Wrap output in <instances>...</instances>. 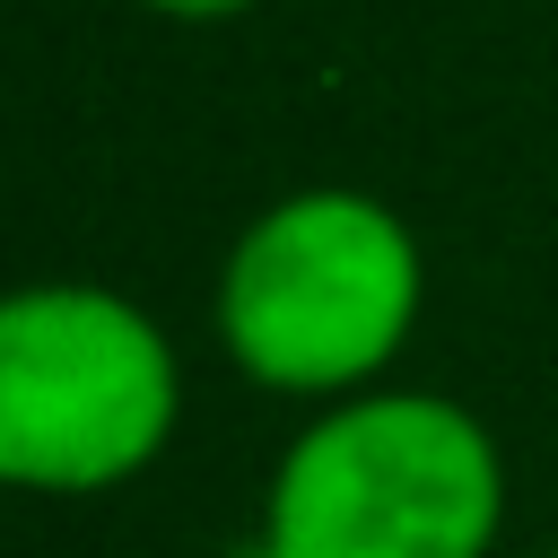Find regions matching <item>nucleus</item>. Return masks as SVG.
<instances>
[{"label":"nucleus","instance_id":"1","mask_svg":"<svg viewBox=\"0 0 558 558\" xmlns=\"http://www.w3.org/2000/svg\"><path fill=\"white\" fill-rule=\"evenodd\" d=\"M427 305L410 218L357 183L279 192L218 262V349L279 401H349L392 375Z\"/></svg>","mask_w":558,"mask_h":558},{"label":"nucleus","instance_id":"2","mask_svg":"<svg viewBox=\"0 0 558 558\" xmlns=\"http://www.w3.org/2000/svg\"><path fill=\"white\" fill-rule=\"evenodd\" d=\"M506 453L488 418L427 384L314 410L262 488L270 558H497Z\"/></svg>","mask_w":558,"mask_h":558},{"label":"nucleus","instance_id":"3","mask_svg":"<svg viewBox=\"0 0 558 558\" xmlns=\"http://www.w3.org/2000/svg\"><path fill=\"white\" fill-rule=\"evenodd\" d=\"M183 418L166 323L105 279H26L0 296V488L105 497L140 480Z\"/></svg>","mask_w":558,"mask_h":558},{"label":"nucleus","instance_id":"4","mask_svg":"<svg viewBox=\"0 0 558 558\" xmlns=\"http://www.w3.org/2000/svg\"><path fill=\"white\" fill-rule=\"evenodd\" d=\"M140 9H157V17H183V26H209V17H244L253 0H140Z\"/></svg>","mask_w":558,"mask_h":558},{"label":"nucleus","instance_id":"5","mask_svg":"<svg viewBox=\"0 0 558 558\" xmlns=\"http://www.w3.org/2000/svg\"><path fill=\"white\" fill-rule=\"evenodd\" d=\"M227 558H270V549H262V532H253V541H235V549H227Z\"/></svg>","mask_w":558,"mask_h":558},{"label":"nucleus","instance_id":"6","mask_svg":"<svg viewBox=\"0 0 558 558\" xmlns=\"http://www.w3.org/2000/svg\"><path fill=\"white\" fill-rule=\"evenodd\" d=\"M523 558H558V549H523Z\"/></svg>","mask_w":558,"mask_h":558}]
</instances>
